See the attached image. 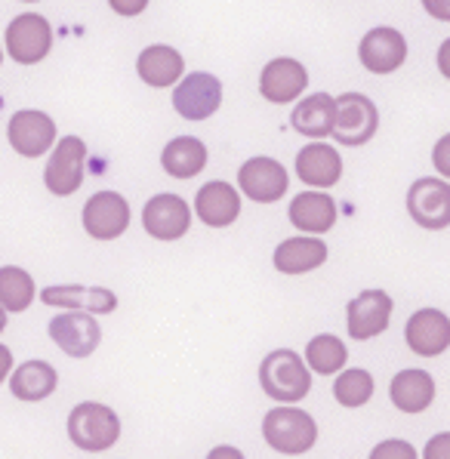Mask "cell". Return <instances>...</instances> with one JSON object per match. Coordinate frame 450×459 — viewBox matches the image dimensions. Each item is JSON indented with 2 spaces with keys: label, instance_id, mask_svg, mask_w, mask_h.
I'll list each match as a JSON object with an SVG mask.
<instances>
[{
  "label": "cell",
  "instance_id": "6da1fadb",
  "mask_svg": "<svg viewBox=\"0 0 450 459\" xmlns=\"http://www.w3.org/2000/svg\"><path fill=\"white\" fill-rule=\"evenodd\" d=\"M259 383L263 392L278 404H297L312 388V373L302 364V358L290 349H278L263 358L259 364Z\"/></svg>",
  "mask_w": 450,
  "mask_h": 459
},
{
  "label": "cell",
  "instance_id": "7a4b0ae2",
  "mask_svg": "<svg viewBox=\"0 0 450 459\" xmlns=\"http://www.w3.org/2000/svg\"><path fill=\"white\" fill-rule=\"evenodd\" d=\"M68 437L83 454H105L121 437V420L111 407L83 401L68 416Z\"/></svg>",
  "mask_w": 450,
  "mask_h": 459
},
{
  "label": "cell",
  "instance_id": "3957f363",
  "mask_svg": "<svg viewBox=\"0 0 450 459\" xmlns=\"http://www.w3.org/2000/svg\"><path fill=\"white\" fill-rule=\"evenodd\" d=\"M263 435L275 454L284 456H299L308 454L318 441V426L306 411L299 407H275L265 413L263 420Z\"/></svg>",
  "mask_w": 450,
  "mask_h": 459
},
{
  "label": "cell",
  "instance_id": "277c9868",
  "mask_svg": "<svg viewBox=\"0 0 450 459\" xmlns=\"http://www.w3.org/2000/svg\"><path fill=\"white\" fill-rule=\"evenodd\" d=\"M336 115H333V130L330 136L340 145H364L376 136L379 126V111L364 93H342L333 99Z\"/></svg>",
  "mask_w": 450,
  "mask_h": 459
},
{
  "label": "cell",
  "instance_id": "5b68a950",
  "mask_svg": "<svg viewBox=\"0 0 450 459\" xmlns=\"http://www.w3.org/2000/svg\"><path fill=\"white\" fill-rule=\"evenodd\" d=\"M53 49V25L38 13H22L6 25V53L19 65H38Z\"/></svg>",
  "mask_w": 450,
  "mask_h": 459
},
{
  "label": "cell",
  "instance_id": "8992f818",
  "mask_svg": "<svg viewBox=\"0 0 450 459\" xmlns=\"http://www.w3.org/2000/svg\"><path fill=\"white\" fill-rule=\"evenodd\" d=\"M222 105V83L220 77L195 72L186 81H176L173 90V108L186 121H207Z\"/></svg>",
  "mask_w": 450,
  "mask_h": 459
},
{
  "label": "cell",
  "instance_id": "52a82bcc",
  "mask_svg": "<svg viewBox=\"0 0 450 459\" xmlns=\"http://www.w3.org/2000/svg\"><path fill=\"white\" fill-rule=\"evenodd\" d=\"M83 160H87V145L81 136H62L56 145L53 158L47 160L44 182L56 197H68L81 188L83 182Z\"/></svg>",
  "mask_w": 450,
  "mask_h": 459
},
{
  "label": "cell",
  "instance_id": "ba28073f",
  "mask_svg": "<svg viewBox=\"0 0 450 459\" xmlns=\"http://www.w3.org/2000/svg\"><path fill=\"white\" fill-rule=\"evenodd\" d=\"M83 229L96 241H115L130 229V204L117 192H100L83 207Z\"/></svg>",
  "mask_w": 450,
  "mask_h": 459
},
{
  "label": "cell",
  "instance_id": "9c48e42d",
  "mask_svg": "<svg viewBox=\"0 0 450 459\" xmlns=\"http://www.w3.org/2000/svg\"><path fill=\"white\" fill-rule=\"evenodd\" d=\"M407 210L413 222L428 231L450 225V186L445 179H417L407 192Z\"/></svg>",
  "mask_w": 450,
  "mask_h": 459
},
{
  "label": "cell",
  "instance_id": "30bf717a",
  "mask_svg": "<svg viewBox=\"0 0 450 459\" xmlns=\"http://www.w3.org/2000/svg\"><path fill=\"white\" fill-rule=\"evenodd\" d=\"M6 136H10V145L16 154H22V158H40L56 143V121L50 115L34 108L16 111L10 117V126H6Z\"/></svg>",
  "mask_w": 450,
  "mask_h": 459
},
{
  "label": "cell",
  "instance_id": "8fae6325",
  "mask_svg": "<svg viewBox=\"0 0 450 459\" xmlns=\"http://www.w3.org/2000/svg\"><path fill=\"white\" fill-rule=\"evenodd\" d=\"M50 339L72 358H90L102 342V330L90 312H68L50 321Z\"/></svg>",
  "mask_w": 450,
  "mask_h": 459
},
{
  "label": "cell",
  "instance_id": "7c38bea8",
  "mask_svg": "<svg viewBox=\"0 0 450 459\" xmlns=\"http://www.w3.org/2000/svg\"><path fill=\"white\" fill-rule=\"evenodd\" d=\"M346 321H349V336L358 339V342L379 336L392 321V296L385 290H364L361 296H355L349 302Z\"/></svg>",
  "mask_w": 450,
  "mask_h": 459
},
{
  "label": "cell",
  "instance_id": "4fadbf2b",
  "mask_svg": "<svg viewBox=\"0 0 450 459\" xmlns=\"http://www.w3.org/2000/svg\"><path fill=\"white\" fill-rule=\"evenodd\" d=\"M358 56H361V65L374 74H392L404 65L407 59V40L404 34L395 31V28H374L361 38V47H358Z\"/></svg>",
  "mask_w": 450,
  "mask_h": 459
},
{
  "label": "cell",
  "instance_id": "5bb4252c",
  "mask_svg": "<svg viewBox=\"0 0 450 459\" xmlns=\"http://www.w3.org/2000/svg\"><path fill=\"white\" fill-rule=\"evenodd\" d=\"M143 225L158 241H176L192 225V210L179 195H154L143 210Z\"/></svg>",
  "mask_w": 450,
  "mask_h": 459
},
{
  "label": "cell",
  "instance_id": "9a60e30c",
  "mask_svg": "<svg viewBox=\"0 0 450 459\" xmlns=\"http://www.w3.org/2000/svg\"><path fill=\"white\" fill-rule=\"evenodd\" d=\"M238 186L256 204H275L287 192V169L275 158H250L238 169Z\"/></svg>",
  "mask_w": 450,
  "mask_h": 459
},
{
  "label": "cell",
  "instance_id": "2e32d148",
  "mask_svg": "<svg viewBox=\"0 0 450 459\" xmlns=\"http://www.w3.org/2000/svg\"><path fill=\"white\" fill-rule=\"evenodd\" d=\"M404 339L413 355H420V358L445 355L450 345V317L445 312H438V308H420V312L407 321Z\"/></svg>",
  "mask_w": 450,
  "mask_h": 459
},
{
  "label": "cell",
  "instance_id": "e0dca14e",
  "mask_svg": "<svg viewBox=\"0 0 450 459\" xmlns=\"http://www.w3.org/2000/svg\"><path fill=\"white\" fill-rule=\"evenodd\" d=\"M308 87V72L297 59H272L259 74V93L275 105H287Z\"/></svg>",
  "mask_w": 450,
  "mask_h": 459
},
{
  "label": "cell",
  "instance_id": "ac0fdd59",
  "mask_svg": "<svg viewBox=\"0 0 450 459\" xmlns=\"http://www.w3.org/2000/svg\"><path fill=\"white\" fill-rule=\"evenodd\" d=\"M44 306H59V308H77V312L90 315H108L117 308V296L105 287H81V284H65V287H47L40 293Z\"/></svg>",
  "mask_w": 450,
  "mask_h": 459
},
{
  "label": "cell",
  "instance_id": "d6986e66",
  "mask_svg": "<svg viewBox=\"0 0 450 459\" xmlns=\"http://www.w3.org/2000/svg\"><path fill=\"white\" fill-rule=\"evenodd\" d=\"M195 207L203 225L210 229H229L231 222L241 213V197L229 182H207L195 197Z\"/></svg>",
  "mask_w": 450,
  "mask_h": 459
},
{
  "label": "cell",
  "instance_id": "ffe728a7",
  "mask_svg": "<svg viewBox=\"0 0 450 459\" xmlns=\"http://www.w3.org/2000/svg\"><path fill=\"white\" fill-rule=\"evenodd\" d=\"M297 173L306 186L330 188V186H336L342 176V158L336 154V148L312 143L297 154Z\"/></svg>",
  "mask_w": 450,
  "mask_h": 459
},
{
  "label": "cell",
  "instance_id": "44dd1931",
  "mask_svg": "<svg viewBox=\"0 0 450 459\" xmlns=\"http://www.w3.org/2000/svg\"><path fill=\"white\" fill-rule=\"evenodd\" d=\"M275 268L281 274H306L327 263V244L321 238H287L275 250Z\"/></svg>",
  "mask_w": 450,
  "mask_h": 459
},
{
  "label": "cell",
  "instance_id": "7402d4cb",
  "mask_svg": "<svg viewBox=\"0 0 450 459\" xmlns=\"http://www.w3.org/2000/svg\"><path fill=\"white\" fill-rule=\"evenodd\" d=\"M182 68H186V59L179 56V49L167 44L145 47L136 62V72L149 87H170V83L179 81Z\"/></svg>",
  "mask_w": 450,
  "mask_h": 459
},
{
  "label": "cell",
  "instance_id": "603a6c76",
  "mask_svg": "<svg viewBox=\"0 0 450 459\" xmlns=\"http://www.w3.org/2000/svg\"><path fill=\"white\" fill-rule=\"evenodd\" d=\"M389 394L401 413H423L435 401V379L426 370H401L392 379Z\"/></svg>",
  "mask_w": 450,
  "mask_h": 459
},
{
  "label": "cell",
  "instance_id": "cb8c5ba5",
  "mask_svg": "<svg viewBox=\"0 0 450 459\" xmlns=\"http://www.w3.org/2000/svg\"><path fill=\"white\" fill-rule=\"evenodd\" d=\"M290 222L299 231H312V235H325L336 225V204L321 192H306L293 197L290 204Z\"/></svg>",
  "mask_w": 450,
  "mask_h": 459
},
{
  "label": "cell",
  "instance_id": "d4e9b609",
  "mask_svg": "<svg viewBox=\"0 0 450 459\" xmlns=\"http://www.w3.org/2000/svg\"><path fill=\"white\" fill-rule=\"evenodd\" d=\"M333 115H336L333 96L315 93V96H306L297 108H293L290 124L302 136L321 139V136H330V130H333Z\"/></svg>",
  "mask_w": 450,
  "mask_h": 459
},
{
  "label": "cell",
  "instance_id": "484cf974",
  "mask_svg": "<svg viewBox=\"0 0 450 459\" xmlns=\"http://www.w3.org/2000/svg\"><path fill=\"white\" fill-rule=\"evenodd\" d=\"M160 164L173 179H192L207 167V145L195 136H176L173 143H167Z\"/></svg>",
  "mask_w": 450,
  "mask_h": 459
},
{
  "label": "cell",
  "instance_id": "4316f807",
  "mask_svg": "<svg viewBox=\"0 0 450 459\" xmlns=\"http://www.w3.org/2000/svg\"><path fill=\"white\" fill-rule=\"evenodd\" d=\"M56 385H59V373L47 361H28L22 367H16V373H13V379H10L13 398L31 401V404L34 401L50 398L56 392Z\"/></svg>",
  "mask_w": 450,
  "mask_h": 459
},
{
  "label": "cell",
  "instance_id": "83f0119b",
  "mask_svg": "<svg viewBox=\"0 0 450 459\" xmlns=\"http://www.w3.org/2000/svg\"><path fill=\"white\" fill-rule=\"evenodd\" d=\"M346 342H342L340 336L333 333H321L315 336L312 342H308L306 349V361L312 367L315 373H321V377H333V373H340L342 367H346Z\"/></svg>",
  "mask_w": 450,
  "mask_h": 459
},
{
  "label": "cell",
  "instance_id": "f1b7e54d",
  "mask_svg": "<svg viewBox=\"0 0 450 459\" xmlns=\"http://www.w3.org/2000/svg\"><path fill=\"white\" fill-rule=\"evenodd\" d=\"M34 299V281L25 268L6 265L0 268V308L6 312H25Z\"/></svg>",
  "mask_w": 450,
  "mask_h": 459
},
{
  "label": "cell",
  "instance_id": "f546056e",
  "mask_svg": "<svg viewBox=\"0 0 450 459\" xmlns=\"http://www.w3.org/2000/svg\"><path fill=\"white\" fill-rule=\"evenodd\" d=\"M333 394L342 407H364L374 398V377L361 367H351V370L340 373V379L333 383Z\"/></svg>",
  "mask_w": 450,
  "mask_h": 459
},
{
  "label": "cell",
  "instance_id": "4dcf8cb0",
  "mask_svg": "<svg viewBox=\"0 0 450 459\" xmlns=\"http://www.w3.org/2000/svg\"><path fill=\"white\" fill-rule=\"evenodd\" d=\"M374 459H385V456H395V459H413L417 456V450L411 447V444L404 441H383L374 447V454H370Z\"/></svg>",
  "mask_w": 450,
  "mask_h": 459
},
{
  "label": "cell",
  "instance_id": "1f68e13d",
  "mask_svg": "<svg viewBox=\"0 0 450 459\" xmlns=\"http://www.w3.org/2000/svg\"><path fill=\"white\" fill-rule=\"evenodd\" d=\"M108 4L117 16H139V13L149 6V0H108Z\"/></svg>",
  "mask_w": 450,
  "mask_h": 459
},
{
  "label": "cell",
  "instance_id": "d6a6232c",
  "mask_svg": "<svg viewBox=\"0 0 450 459\" xmlns=\"http://www.w3.org/2000/svg\"><path fill=\"white\" fill-rule=\"evenodd\" d=\"M423 6L441 22H450V0H423Z\"/></svg>",
  "mask_w": 450,
  "mask_h": 459
},
{
  "label": "cell",
  "instance_id": "836d02e7",
  "mask_svg": "<svg viewBox=\"0 0 450 459\" xmlns=\"http://www.w3.org/2000/svg\"><path fill=\"white\" fill-rule=\"evenodd\" d=\"M10 370H13V351L6 345H0V383L10 377Z\"/></svg>",
  "mask_w": 450,
  "mask_h": 459
},
{
  "label": "cell",
  "instance_id": "e575fe53",
  "mask_svg": "<svg viewBox=\"0 0 450 459\" xmlns=\"http://www.w3.org/2000/svg\"><path fill=\"white\" fill-rule=\"evenodd\" d=\"M447 444H450V437H447V435L435 437V441H432V444H428V447H426V456H445V454H441V450H445Z\"/></svg>",
  "mask_w": 450,
  "mask_h": 459
},
{
  "label": "cell",
  "instance_id": "d590c367",
  "mask_svg": "<svg viewBox=\"0 0 450 459\" xmlns=\"http://www.w3.org/2000/svg\"><path fill=\"white\" fill-rule=\"evenodd\" d=\"M210 456H241L238 450H231V447H220V450H213Z\"/></svg>",
  "mask_w": 450,
  "mask_h": 459
},
{
  "label": "cell",
  "instance_id": "8d00e7d4",
  "mask_svg": "<svg viewBox=\"0 0 450 459\" xmlns=\"http://www.w3.org/2000/svg\"><path fill=\"white\" fill-rule=\"evenodd\" d=\"M6 330V308H0V333Z\"/></svg>",
  "mask_w": 450,
  "mask_h": 459
},
{
  "label": "cell",
  "instance_id": "74e56055",
  "mask_svg": "<svg viewBox=\"0 0 450 459\" xmlns=\"http://www.w3.org/2000/svg\"><path fill=\"white\" fill-rule=\"evenodd\" d=\"M0 62H4V49H0Z\"/></svg>",
  "mask_w": 450,
  "mask_h": 459
},
{
  "label": "cell",
  "instance_id": "f35d334b",
  "mask_svg": "<svg viewBox=\"0 0 450 459\" xmlns=\"http://www.w3.org/2000/svg\"><path fill=\"white\" fill-rule=\"evenodd\" d=\"M25 4H38V0H25Z\"/></svg>",
  "mask_w": 450,
  "mask_h": 459
}]
</instances>
